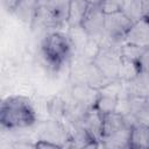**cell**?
Wrapping results in <instances>:
<instances>
[{
    "instance_id": "cell-1",
    "label": "cell",
    "mask_w": 149,
    "mask_h": 149,
    "mask_svg": "<svg viewBox=\"0 0 149 149\" xmlns=\"http://www.w3.org/2000/svg\"><path fill=\"white\" fill-rule=\"evenodd\" d=\"M1 127L8 130L29 128L36 123L35 108L27 97L10 95L2 100L0 107Z\"/></svg>"
},
{
    "instance_id": "cell-2",
    "label": "cell",
    "mask_w": 149,
    "mask_h": 149,
    "mask_svg": "<svg viewBox=\"0 0 149 149\" xmlns=\"http://www.w3.org/2000/svg\"><path fill=\"white\" fill-rule=\"evenodd\" d=\"M41 52L45 63L56 71L74 55L69 35L59 30L47 33L41 43Z\"/></svg>"
},
{
    "instance_id": "cell-3",
    "label": "cell",
    "mask_w": 149,
    "mask_h": 149,
    "mask_svg": "<svg viewBox=\"0 0 149 149\" xmlns=\"http://www.w3.org/2000/svg\"><path fill=\"white\" fill-rule=\"evenodd\" d=\"M132 122L121 113L111 112L104 114L101 147L104 148H129Z\"/></svg>"
},
{
    "instance_id": "cell-4",
    "label": "cell",
    "mask_w": 149,
    "mask_h": 149,
    "mask_svg": "<svg viewBox=\"0 0 149 149\" xmlns=\"http://www.w3.org/2000/svg\"><path fill=\"white\" fill-rule=\"evenodd\" d=\"M70 77L72 84H85L99 91L112 81L97 68L92 59L81 55L72 56Z\"/></svg>"
},
{
    "instance_id": "cell-5",
    "label": "cell",
    "mask_w": 149,
    "mask_h": 149,
    "mask_svg": "<svg viewBox=\"0 0 149 149\" xmlns=\"http://www.w3.org/2000/svg\"><path fill=\"white\" fill-rule=\"evenodd\" d=\"M122 45L105 41L99 44V49L92 59L97 68L111 80L119 79V71L122 63Z\"/></svg>"
},
{
    "instance_id": "cell-6",
    "label": "cell",
    "mask_w": 149,
    "mask_h": 149,
    "mask_svg": "<svg viewBox=\"0 0 149 149\" xmlns=\"http://www.w3.org/2000/svg\"><path fill=\"white\" fill-rule=\"evenodd\" d=\"M132 21L122 10L105 14V38L102 42H112L115 44H125V37L132 26ZM101 42V43H102Z\"/></svg>"
},
{
    "instance_id": "cell-7",
    "label": "cell",
    "mask_w": 149,
    "mask_h": 149,
    "mask_svg": "<svg viewBox=\"0 0 149 149\" xmlns=\"http://www.w3.org/2000/svg\"><path fill=\"white\" fill-rule=\"evenodd\" d=\"M90 40L100 44L105 38V13L99 5H88V8L80 23Z\"/></svg>"
},
{
    "instance_id": "cell-8",
    "label": "cell",
    "mask_w": 149,
    "mask_h": 149,
    "mask_svg": "<svg viewBox=\"0 0 149 149\" xmlns=\"http://www.w3.org/2000/svg\"><path fill=\"white\" fill-rule=\"evenodd\" d=\"M38 139L47 140L58 144L61 148H66L70 141V135L66 125L62 122V120H48L42 122L37 127Z\"/></svg>"
},
{
    "instance_id": "cell-9",
    "label": "cell",
    "mask_w": 149,
    "mask_h": 149,
    "mask_svg": "<svg viewBox=\"0 0 149 149\" xmlns=\"http://www.w3.org/2000/svg\"><path fill=\"white\" fill-rule=\"evenodd\" d=\"M128 97L149 98V73L140 71L132 80L122 81L119 98Z\"/></svg>"
},
{
    "instance_id": "cell-10",
    "label": "cell",
    "mask_w": 149,
    "mask_h": 149,
    "mask_svg": "<svg viewBox=\"0 0 149 149\" xmlns=\"http://www.w3.org/2000/svg\"><path fill=\"white\" fill-rule=\"evenodd\" d=\"M125 43L140 48H149V20L146 17L132 23L126 34Z\"/></svg>"
},
{
    "instance_id": "cell-11",
    "label": "cell",
    "mask_w": 149,
    "mask_h": 149,
    "mask_svg": "<svg viewBox=\"0 0 149 149\" xmlns=\"http://www.w3.org/2000/svg\"><path fill=\"white\" fill-rule=\"evenodd\" d=\"M41 0H19L13 14L22 23L33 27L34 21L38 14Z\"/></svg>"
},
{
    "instance_id": "cell-12",
    "label": "cell",
    "mask_w": 149,
    "mask_h": 149,
    "mask_svg": "<svg viewBox=\"0 0 149 149\" xmlns=\"http://www.w3.org/2000/svg\"><path fill=\"white\" fill-rule=\"evenodd\" d=\"M102 126H104V114L99 112L95 107H91L85 115V119L83 121V127L87 130L91 137L99 143L101 142Z\"/></svg>"
},
{
    "instance_id": "cell-13",
    "label": "cell",
    "mask_w": 149,
    "mask_h": 149,
    "mask_svg": "<svg viewBox=\"0 0 149 149\" xmlns=\"http://www.w3.org/2000/svg\"><path fill=\"white\" fill-rule=\"evenodd\" d=\"M99 90H95L85 84H72L70 90L72 100L87 107H94L99 97Z\"/></svg>"
},
{
    "instance_id": "cell-14",
    "label": "cell",
    "mask_w": 149,
    "mask_h": 149,
    "mask_svg": "<svg viewBox=\"0 0 149 149\" xmlns=\"http://www.w3.org/2000/svg\"><path fill=\"white\" fill-rule=\"evenodd\" d=\"M91 107L84 106L74 100L66 101L65 111H64V118L63 120L66 122L68 126H76V125H83V121L85 119V115L87 111Z\"/></svg>"
},
{
    "instance_id": "cell-15",
    "label": "cell",
    "mask_w": 149,
    "mask_h": 149,
    "mask_svg": "<svg viewBox=\"0 0 149 149\" xmlns=\"http://www.w3.org/2000/svg\"><path fill=\"white\" fill-rule=\"evenodd\" d=\"M129 148L147 149L149 148V126L134 123L130 129Z\"/></svg>"
},
{
    "instance_id": "cell-16",
    "label": "cell",
    "mask_w": 149,
    "mask_h": 149,
    "mask_svg": "<svg viewBox=\"0 0 149 149\" xmlns=\"http://www.w3.org/2000/svg\"><path fill=\"white\" fill-rule=\"evenodd\" d=\"M87 8H88V3L86 0H70L68 27L80 26Z\"/></svg>"
},
{
    "instance_id": "cell-17",
    "label": "cell",
    "mask_w": 149,
    "mask_h": 149,
    "mask_svg": "<svg viewBox=\"0 0 149 149\" xmlns=\"http://www.w3.org/2000/svg\"><path fill=\"white\" fill-rule=\"evenodd\" d=\"M139 72H140V69H139L137 62L122 58V63H121L120 71H119V79L120 80H122V81L132 80Z\"/></svg>"
},
{
    "instance_id": "cell-18",
    "label": "cell",
    "mask_w": 149,
    "mask_h": 149,
    "mask_svg": "<svg viewBox=\"0 0 149 149\" xmlns=\"http://www.w3.org/2000/svg\"><path fill=\"white\" fill-rule=\"evenodd\" d=\"M66 101L61 97H54L48 101V111L49 114L57 120H63L64 111H65Z\"/></svg>"
},
{
    "instance_id": "cell-19",
    "label": "cell",
    "mask_w": 149,
    "mask_h": 149,
    "mask_svg": "<svg viewBox=\"0 0 149 149\" xmlns=\"http://www.w3.org/2000/svg\"><path fill=\"white\" fill-rule=\"evenodd\" d=\"M143 50H144V48H140V47H136V45H132V44L125 43L121 47V56H122L123 59L137 62V59L140 58V56L143 52Z\"/></svg>"
},
{
    "instance_id": "cell-20",
    "label": "cell",
    "mask_w": 149,
    "mask_h": 149,
    "mask_svg": "<svg viewBox=\"0 0 149 149\" xmlns=\"http://www.w3.org/2000/svg\"><path fill=\"white\" fill-rule=\"evenodd\" d=\"M125 2L126 0H101L99 6L105 14H111L122 10Z\"/></svg>"
},
{
    "instance_id": "cell-21",
    "label": "cell",
    "mask_w": 149,
    "mask_h": 149,
    "mask_svg": "<svg viewBox=\"0 0 149 149\" xmlns=\"http://www.w3.org/2000/svg\"><path fill=\"white\" fill-rule=\"evenodd\" d=\"M137 65L140 71L149 73V48H146L137 59Z\"/></svg>"
},
{
    "instance_id": "cell-22",
    "label": "cell",
    "mask_w": 149,
    "mask_h": 149,
    "mask_svg": "<svg viewBox=\"0 0 149 149\" xmlns=\"http://www.w3.org/2000/svg\"><path fill=\"white\" fill-rule=\"evenodd\" d=\"M34 148H48V149H61V147L54 142L37 139V141L34 143Z\"/></svg>"
},
{
    "instance_id": "cell-23",
    "label": "cell",
    "mask_w": 149,
    "mask_h": 149,
    "mask_svg": "<svg viewBox=\"0 0 149 149\" xmlns=\"http://www.w3.org/2000/svg\"><path fill=\"white\" fill-rule=\"evenodd\" d=\"M1 2H2V6L6 9V12L13 14V12H14L19 0H1Z\"/></svg>"
},
{
    "instance_id": "cell-24",
    "label": "cell",
    "mask_w": 149,
    "mask_h": 149,
    "mask_svg": "<svg viewBox=\"0 0 149 149\" xmlns=\"http://www.w3.org/2000/svg\"><path fill=\"white\" fill-rule=\"evenodd\" d=\"M142 8H143V17L149 20V0H142Z\"/></svg>"
},
{
    "instance_id": "cell-25",
    "label": "cell",
    "mask_w": 149,
    "mask_h": 149,
    "mask_svg": "<svg viewBox=\"0 0 149 149\" xmlns=\"http://www.w3.org/2000/svg\"><path fill=\"white\" fill-rule=\"evenodd\" d=\"M88 5H99L101 0H86Z\"/></svg>"
}]
</instances>
